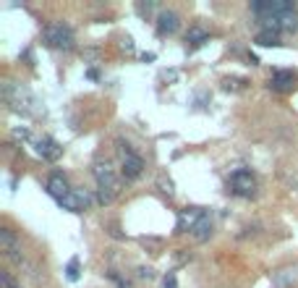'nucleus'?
<instances>
[{
	"mask_svg": "<svg viewBox=\"0 0 298 288\" xmlns=\"http://www.w3.org/2000/svg\"><path fill=\"white\" fill-rule=\"evenodd\" d=\"M44 189H48V194H50L53 199H58V202H60L63 196L71 194V186H68L65 173H60V170L50 173V179H48V184H44Z\"/></svg>",
	"mask_w": 298,
	"mask_h": 288,
	"instance_id": "9d476101",
	"label": "nucleus"
},
{
	"mask_svg": "<svg viewBox=\"0 0 298 288\" xmlns=\"http://www.w3.org/2000/svg\"><path fill=\"white\" fill-rule=\"evenodd\" d=\"M0 283H3L6 288H21V285L13 280V275H11V273H0Z\"/></svg>",
	"mask_w": 298,
	"mask_h": 288,
	"instance_id": "aec40b11",
	"label": "nucleus"
},
{
	"mask_svg": "<svg viewBox=\"0 0 298 288\" xmlns=\"http://www.w3.org/2000/svg\"><path fill=\"white\" fill-rule=\"evenodd\" d=\"M231 191L238 194V196H254L257 194V179L254 173L241 168V170H233L231 175Z\"/></svg>",
	"mask_w": 298,
	"mask_h": 288,
	"instance_id": "0eeeda50",
	"label": "nucleus"
},
{
	"mask_svg": "<svg viewBox=\"0 0 298 288\" xmlns=\"http://www.w3.org/2000/svg\"><path fill=\"white\" fill-rule=\"evenodd\" d=\"M65 278L71 280V283H76V280H79V257H74L71 262H68V268H65Z\"/></svg>",
	"mask_w": 298,
	"mask_h": 288,
	"instance_id": "a211bd4d",
	"label": "nucleus"
},
{
	"mask_svg": "<svg viewBox=\"0 0 298 288\" xmlns=\"http://www.w3.org/2000/svg\"><path fill=\"white\" fill-rule=\"evenodd\" d=\"M42 37H44V42H48L50 48H55V50H74V45H76L74 29L68 27V24H63V21L48 24V27L42 29Z\"/></svg>",
	"mask_w": 298,
	"mask_h": 288,
	"instance_id": "20e7f679",
	"label": "nucleus"
},
{
	"mask_svg": "<svg viewBox=\"0 0 298 288\" xmlns=\"http://www.w3.org/2000/svg\"><path fill=\"white\" fill-rule=\"evenodd\" d=\"M251 13H254L269 32H295L298 29V11L290 0L251 3Z\"/></svg>",
	"mask_w": 298,
	"mask_h": 288,
	"instance_id": "f257e3e1",
	"label": "nucleus"
},
{
	"mask_svg": "<svg viewBox=\"0 0 298 288\" xmlns=\"http://www.w3.org/2000/svg\"><path fill=\"white\" fill-rule=\"evenodd\" d=\"M204 42H210V32H207V29L191 27V29L186 32V45H189V48H201Z\"/></svg>",
	"mask_w": 298,
	"mask_h": 288,
	"instance_id": "2eb2a0df",
	"label": "nucleus"
},
{
	"mask_svg": "<svg viewBox=\"0 0 298 288\" xmlns=\"http://www.w3.org/2000/svg\"><path fill=\"white\" fill-rule=\"evenodd\" d=\"M121 173H123V179L133 181V179H139L142 170H144V158L139 152H133V147L128 142H121Z\"/></svg>",
	"mask_w": 298,
	"mask_h": 288,
	"instance_id": "39448f33",
	"label": "nucleus"
},
{
	"mask_svg": "<svg viewBox=\"0 0 298 288\" xmlns=\"http://www.w3.org/2000/svg\"><path fill=\"white\" fill-rule=\"evenodd\" d=\"M0 95H3V100L16 110V113H21V116H39L42 113L37 97L27 90L24 84H16V81L6 79L3 84H0Z\"/></svg>",
	"mask_w": 298,
	"mask_h": 288,
	"instance_id": "f03ea898",
	"label": "nucleus"
},
{
	"mask_svg": "<svg viewBox=\"0 0 298 288\" xmlns=\"http://www.w3.org/2000/svg\"><path fill=\"white\" fill-rule=\"evenodd\" d=\"M0 249H3V254H6V257L24 252V249H21V241H18V236H16L11 228H0Z\"/></svg>",
	"mask_w": 298,
	"mask_h": 288,
	"instance_id": "ddd939ff",
	"label": "nucleus"
},
{
	"mask_svg": "<svg viewBox=\"0 0 298 288\" xmlns=\"http://www.w3.org/2000/svg\"><path fill=\"white\" fill-rule=\"evenodd\" d=\"M58 205L63 210H68V212H86L91 205H95V196H91L86 189H71V194L63 196Z\"/></svg>",
	"mask_w": 298,
	"mask_h": 288,
	"instance_id": "423d86ee",
	"label": "nucleus"
},
{
	"mask_svg": "<svg viewBox=\"0 0 298 288\" xmlns=\"http://www.w3.org/2000/svg\"><path fill=\"white\" fill-rule=\"evenodd\" d=\"M272 280L278 283L280 288L298 285V264H295V268H283V270H278V273H272Z\"/></svg>",
	"mask_w": 298,
	"mask_h": 288,
	"instance_id": "4468645a",
	"label": "nucleus"
},
{
	"mask_svg": "<svg viewBox=\"0 0 298 288\" xmlns=\"http://www.w3.org/2000/svg\"><path fill=\"white\" fill-rule=\"evenodd\" d=\"M207 215L201 207H186V210H180L178 212V226H175V231L178 233H194V228L199 226V220Z\"/></svg>",
	"mask_w": 298,
	"mask_h": 288,
	"instance_id": "6e6552de",
	"label": "nucleus"
},
{
	"mask_svg": "<svg viewBox=\"0 0 298 288\" xmlns=\"http://www.w3.org/2000/svg\"><path fill=\"white\" fill-rule=\"evenodd\" d=\"M178 27H180V18H178L175 11H159V16H157V34H159V37L175 34Z\"/></svg>",
	"mask_w": 298,
	"mask_h": 288,
	"instance_id": "9b49d317",
	"label": "nucleus"
},
{
	"mask_svg": "<svg viewBox=\"0 0 298 288\" xmlns=\"http://www.w3.org/2000/svg\"><path fill=\"white\" fill-rule=\"evenodd\" d=\"M269 90L272 92H293L295 90V74L293 71H274L269 79Z\"/></svg>",
	"mask_w": 298,
	"mask_h": 288,
	"instance_id": "f8f14e48",
	"label": "nucleus"
},
{
	"mask_svg": "<svg viewBox=\"0 0 298 288\" xmlns=\"http://www.w3.org/2000/svg\"><path fill=\"white\" fill-rule=\"evenodd\" d=\"M34 152L39 154L42 160H48V163H55L60 160V154H63V147L53 139V137H42L34 142Z\"/></svg>",
	"mask_w": 298,
	"mask_h": 288,
	"instance_id": "1a4fd4ad",
	"label": "nucleus"
},
{
	"mask_svg": "<svg viewBox=\"0 0 298 288\" xmlns=\"http://www.w3.org/2000/svg\"><path fill=\"white\" fill-rule=\"evenodd\" d=\"M243 84H246L243 79H222V90H225V92H231V90L236 92V90H241Z\"/></svg>",
	"mask_w": 298,
	"mask_h": 288,
	"instance_id": "6ab92c4d",
	"label": "nucleus"
},
{
	"mask_svg": "<svg viewBox=\"0 0 298 288\" xmlns=\"http://www.w3.org/2000/svg\"><path fill=\"white\" fill-rule=\"evenodd\" d=\"M91 173H95V181H97V202L110 205L121 194V181H118L116 170L110 168V163H95Z\"/></svg>",
	"mask_w": 298,
	"mask_h": 288,
	"instance_id": "7ed1b4c3",
	"label": "nucleus"
},
{
	"mask_svg": "<svg viewBox=\"0 0 298 288\" xmlns=\"http://www.w3.org/2000/svg\"><path fill=\"white\" fill-rule=\"evenodd\" d=\"M163 288H178V280H175V275H173V273H168V275H165Z\"/></svg>",
	"mask_w": 298,
	"mask_h": 288,
	"instance_id": "412c9836",
	"label": "nucleus"
},
{
	"mask_svg": "<svg viewBox=\"0 0 298 288\" xmlns=\"http://www.w3.org/2000/svg\"><path fill=\"white\" fill-rule=\"evenodd\" d=\"M196 241H207L210 236H212V217L210 215H204L201 220H199V226L194 228V233H191Z\"/></svg>",
	"mask_w": 298,
	"mask_h": 288,
	"instance_id": "dca6fc26",
	"label": "nucleus"
},
{
	"mask_svg": "<svg viewBox=\"0 0 298 288\" xmlns=\"http://www.w3.org/2000/svg\"><path fill=\"white\" fill-rule=\"evenodd\" d=\"M257 45H262V48H274V45H280V39H278V32L262 29V32L257 34Z\"/></svg>",
	"mask_w": 298,
	"mask_h": 288,
	"instance_id": "f3484780",
	"label": "nucleus"
},
{
	"mask_svg": "<svg viewBox=\"0 0 298 288\" xmlns=\"http://www.w3.org/2000/svg\"><path fill=\"white\" fill-rule=\"evenodd\" d=\"M139 278H152V270L149 268H139Z\"/></svg>",
	"mask_w": 298,
	"mask_h": 288,
	"instance_id": "4be33fe9",
	"label": "nucleus"
}]
</instances>
